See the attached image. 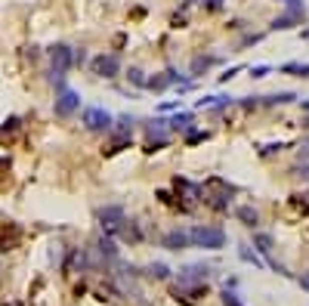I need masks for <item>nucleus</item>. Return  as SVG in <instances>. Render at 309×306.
Returning a JSON list of instances; mask_svg holds the SVG:
<instances>
[{
  "label": "nucleus",
  "instance_id": "9",
  "mask_svg": "<svg viewBox=\"0 0 309 306\" xmlns=\"http://www.w3.org/2000/svg\"><path fill=\"white\" fill-rule=\"evenodd\" d=\"M136 124H139V121H136L133 115H118V118H115V124H112V133H124V136H130V133L136 130Z\"/></svg>",
  "mask_w": 309,
  "mask_h": 306
},
{
  "label": "nucleus",
  "instance_id": "15",
  "mask_svg": "<svg viewBox=\"0 0 309 306\" xmlns=\"http://www.w3.org/2000/svg\"><path fill=\"white\" fill-rule=\"evenodd\" d=\"M238 254H241V260H247V263H257V266H260V260H257V254H253V250H250L247 244H241V247H238Z\"/></svg>",
  "mask_w": 309,
  "mask_h": 306
},
{
  "label": "nucleus",
  "instance_id": "18",
  "mask_svg": "<svg viewBox=\"0 0 309 306\" xmlns=\"http://www.w3.org/2000/svg\"><path fill=\"white\" fill-rule=\"evenodd\" d=\"M84 59H87V53H84V50H75V65H84Z\"/></svg>",
  "mask_w": 309,
  "mask_h": 306
},
{
  "label": "nucleus",
  "instance_id": "10",
  "mask_svg": "<svg viewBox=\"0 0 309 306\" xmlns=\"http://www.w3.org/2000/svg\"><path fill=\"white\" fill-rule=\"evenodd\" d=\"M167 87H170V78H167V75H152V78H145V87H142V90H155V93H164Z\"/></svg>",
  "mask_w": 309,
  "mask_h": 306
},
{
  "label": "nucleus",
  "instance_id": "6",
  "mask_svg": "<svg viewBox=\"0 0 309 306\" xmlns=\"http://www.w3.org/2000/svg\"><path fill=\"white\" fill-rule=\"evenodd\" d=\"M173 189H176V195L186 201L183 207H189V204H195V201H201V186L192 183V179H186V176H176V179H173Z\"/></svg>",
  "mask_w": 309,
  "mask_h": 306
},
{
  "label": "nucleus",
  "instance_id": "11",
  "mask_svg": "<svg viewBox=\"0 0 309 306\" xmlns=\"http://www.w3.org/2000/svg\"><path fill=\"white\" fill-rule=\"evenodd\" d=\"M145 275L164 281V278H170V266L167 263H149V266H145Z\"/></svg>",
  "mask_w": 309,
  "mask_h": 306
},
{
  "label": "nucleus",
  "instance_id": "12",
  "mask_svg": "<svg viewBox=\"0 0 309 306\" xmlns=\"http://www.w3.org/2000/svg\"><path fill=\"white\" fill-rule=\"evenodd\" d=\"M167 146H170V136H145V146L142 149L152 155V152H161V149H167Z\"/></svg>",
  "mask_w": 309,
  "mask_h": 306
},
{
  "label": "nucleus",
  "instance_id": "3",
  "mask_svg": "<svg viewBox=\"0 0 309 306\" xmlns=\"http://www.w3.org/2000/svg\"><path fill=\"white\" fill-rule=\"evenodd\" d=\"M53 112H56V118H71L75 112H81V93L71 90L68 84H62L56 93V102H53Z\"/></svg>",
  "mask_w": 309,
  "mask_h": 306
},
{
  "label": "nucleus",
  "instance_id": "8",
  "mask_svg": "<svg viewBox=\"0 0 309 306\" xmlns=\"http://www.w3.org/2000/svg\"><path fill=\"white\" fill-rule=\"evenodd\" d=\"M192 124H195V118H192L189 112H176L173 118H167V130H170V136H173V133H179V130H192Z\"/></svg>",
  "mask_w": 309,
  "mask_h": 306
},
{
  "label": "nucleus",
  "instance_id": "5",
  "mask_svg": "<svg viewBox=\"0 0 309 306\" xmlns=\"http://www.w3.org/2000/svg\"><path fill=\"white\" fill-rule=\"evenodd\" d=\"M121 71V56L118 53H102V56L93 59V75L99 78H115Z\"/></svg>",
  "mask_w": 309,
  "mask_h": 306
},
{
  "label": "nucleus",
  "instance_id": "17",
  "mask_svg": "<svg viewBox=\"0 0 309 306\" xmlns=\"http://www.w3.org/2000/svg\"><path fill=\"white\" fill-rule=\"evenodd\" d=\"M223 300H226V306H241V303H238V294H229V291H226Z\"/></svg>",
  "mask_w": 309,
  "mask_h": 306
},
{
  "label": "nucleus",
  "instance_id": "19",
  "mask_svg": "<svg viewBox=\"0 0 309 306\" xmlns=\"http://www.w3.org/2000/svg\"><path fill=\"white\" fill-rule=\"evenodd\" d=\"M266 71H269L266 65H260V68H253V78H266Z\"/></svg>",
  "mask_w": 309,
  "mask_h": 306
},
{
  "label": "nucleus",
  "instance_id": "14",
  "mask_svg": "<svg viewBox=\"0 0 309 306\" xmlns=\"http://www.w3.org/2000/svg\"><path fill=\"white\" fill-rule=\"evenodd\" d=\"M238 217L244 220V226H257V210H250V207H241V210H238Z\"/></svg>",
  "mask_w": 309,
  "mask_h": 306
},
{
  "label": "nucleus",
  "instance_id": "2",
  "mask_svg": "<svg viewBox=\"0 0 309 306\" xmlns=\"http://www.w3.org/2000/svg\"><path fill=\"white\" fill-rule=\"evenodd\" d=\"M81 124L90 130V133H112V124H115V115L99 109V105H87L81 112Z\"/></svg>",
  "mask_w": 309,
  "mask_h": 306
},
{
  "label": "nucleus",
  "instance_id": "1",
  "mask_svg": "<svg viewBox=\"0 0 309 306\" xmlns=\"http://www.w3.org/2000/svg\"><path fill=\"white\" fill-rule=\"evenodd\" d=\"M189 241H192V247L220 250V247H226V232L220 226H192L189 229Z\"/></svg>",
  "mask_w": 309,
  "mask_h": 306
},
{
  "label": "nucleus",
  "instance_id": "13",
  "mask_svg": "<svg viewBox=\"0 0 309 306\" xmlns=\"http://www.w3.org/2000/svg\"><path fill=\"white\" fill-rule=\"evenodd\" d=\"M127 81H130L133 87H145V75H142L139 68H130V71H127Z\"/></svg>",
  "mask_w": 309,
  "mask_h": 306
},
{
  "label": "nucleus",
  "instance_id": "20",
  "mask_svg": "<svg viewBox=\"0 0 309 306\" xmlns=\"http://www.w3.org/2000/svg\"><path fill=\"white\" fill-rule=\"evenodd\" d=\"M300 284H303V287H309V275H306V278H303V281H300Z\"/></svg>",
  "mask_w": 309,
  "mask_h": 306
},
{
  "label": "nucleus",
  "instance_id": "7",
  "mask_svg": "<svg viewBox=\"0 0 309 306\" xmlns=\"http://www.w3.org/2000/svg\"><path fill=\"white\" fill-rule=\"evenodd\" d=\"M161 247H167V250H186V247H192V241H189V229H170V232H164V238H161Z\"/></svg>",
  "mask_w": 309,
  "mask_h": 306
},
{
  "label": "nucleus",
  "instance_id": "4",
  "mask_svg": "<svg viewBox=\"0 0 309 306\" xmlns=\"http://www.w3.org/2000/svg\"><path fill=\"white\" fill-rule=\"evenodd\" d=\"M96 220L102 223L105 235H118V229H121V223L127 220V213H124L121 204H105V207L96 210Z\"/></svg>",
  "mask_w": 309,
  "mask_h": 306
},
{
  "label": "nucleus",
  "instance_id": "16",
  "mask_svg": "<svg viewBox=\"0 0 309 306\" xmlns=\"http://www.w3.org/2000/svg\"><path fill=\"white\" fill-rule=\"evenodd\" d=\"M201 139H207V133H204V130H189V136H186L189 146H195V142H201Z\"/></svg>",
  "mask_w": 309,
  "mask_h": 306
}]
</instances>
